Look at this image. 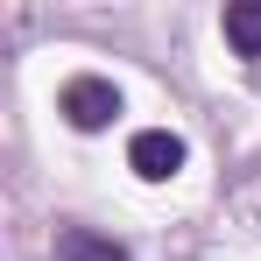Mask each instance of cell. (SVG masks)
Here are the masks:
<instances>
[{"instance_id": "6da1fadb", "label": "cell", "mask_w": 261, "mask_h": 261, "mask_svg": "<svg viewBox=\"0 0 261 261\" xmlns=\"http://www.w3.org/2000/svg\"><path fill=\"white\" fill-rule=\"evenodd\" d=\"M57 106H64V120H71L78 134H99V127H113V120H120V85L85 71V78H71V85L57 92Z\"/></svg>"}, {"instance_id": "7a4b0ae2", "label": "cell", "mask_w": 261, "mask_h": 261, "mask_svg": "<svg viewBox=\"0 0 261 261\" xmlns=\"http://www.w3.org/2000/svg\"><path fill=\"white\" fill-rule=\"evenodd\" d=\"M127 170L148 176V184H170V176L184 170V134H170V127H141V134L127 141Z\"/></svg>"}, {"instance_id": "3957f363", "label": "cell", "mask_w": 261, "mask_h": 261, "mask_svg": "<svg viewBox=\"0 0 261 261\" xmlns=\"http://www.w3.org/2000/svg\"><path fill=\"white\" fill-rule=\"evenodd\" d=\"M57 261H127L120 240H99L92 226H64L57 233Z\"/></svg>"}, {"instance_id": "277c9868", "label": "cell", "mask_w": 261, "mask_h": 261, "mask_svg": "<svg viewBox=\"0 0 261 261\" xmlns=\"http://www.w3.org/2000/svg\"><path fill=\"white\" fill-rule=\"evenodd\" d=\"M226 43L240 57H261V0H233L226 7Z\"/></svg>"}]
</instances>
